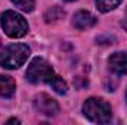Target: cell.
<instances>
[{"mask_svg":"<svg viewBox=\"0 0 127 125\" xmlns=\"http://www.w3.org/2000/svg\"><path fill=\"white\" fill-rule=\"evenodd\" d=\"M83 113L87 119L96 124H108L111 121L112 112L108 102L99 97H90L83 104Z\"/></svg>","mask_w":127,"mask_h":125,"instance_id":"6da1fadb","label":"cell"},{"mask_svg":"<svg viewBox=\"0 0 127 125\" xmlns=\"http://www.w3.org/2000/svg\"><path fill=\"white\" fill-rule=\"evenodd\" d=\"M18 122H19L18 119H9L7 121V124H18Z\"/></svg>","mask_w":127,"mask_h":125,"instance_id":"4fadbf2b","label":"cell"},{"mask_svg":"<svg viewBox=\"0 0 127 125\" xmlns=\"http://www.w3.org/2000/svg\"><path fill=\"white\" fill-rule=\"evenodd\" d=\"M64 15H65V12H64L61 7H58V6H55V7H52V9H49L47 12H46V15H44V19H46V22H50V21H58V19H61Z\"/></svg>","mask_w":127,"mask_h":125,"instance_id":"8fae6325","label":"cell"},{"mask_svg":"<svg viewBox=\"0 0 127 125\" xmlns=\"http://www.w3.org/2000/svg\"><path fill=\"white\" fill-rule=\"evenodd\" d=\"M123 25L127 28V12H126V18H124V22H123Z\"/></svg>","mask_w":127,"mask_h":125,"instance_id":"5bb4252c","label":"cell"},{"mask_svg":"<svg viewBox=\"0 0 127 125\" xmlns=\"http://www.w3.org/2000/svg\"><path fill=\"white\" fill-rule=\"evenodd\" d=\"M16 90V84L12 77L0 75V96L1 97H12Z\"/></svg>","mask_w":127,"mask_h":125,"instance_id":"ba28073f","label":"cell"},{"mask_svg":"<svg viewBox=\"0 0 127 125\" xmlns=\"http://www.w3.org/2000/svg\"><path fill=\"white\" fill-rule=\"evenodd\" d=\"M126 99H127V96H126Z\"/></svg>","mask_w":127,"mask_h":125,"instance_id":"2e32d148","label":"cell"},{"mask_svg":"<svg viewBox=\"0 0 127 125\" xmlns=\"http://www.w3.org/2000/svg\"><path fill=\"white\" fill-rule=\"evenodd\" d=\"M109 68L112 72L118 75H126L127 74V53L126 52H117L109 56L108 59Z\"/></svg>","mask_w":127,"mask_h":125,"instance_id":"8992f818","label":"cell"},{"mask_svg":"<svg viewBox=\"0 0 127 125\" xmlns=\"http://www.w3.org/2000/svg\"><path fill=\"white\" fill-rule=\"evenodd\" d=\"M0 24H1V28L4 30V32L12 38L24 37L28 31V24L24 19V16H21L19 13H16L13 10H6L4 13H1Z\"/></svg>","mask_w":127,"mask_h":125,"instance_id":"3957f363","label":"cell"},{"mask_svg":"<svg viewBox=\"0 0 127 125\" xmlns=\"http://www.w3.org/2000/svg\"><path fill=\"white\" fill-rule=\"evenodd\" d=\"M12 3L24 12H31L34 9V0H12Z\"/></svg>","mask_w":127,"mask_h":125,"instance_id":"7c38bea8","label":"cell"},{"mask_svg":"<svg viewBox=\"0 0 127 125\" xmlns=\"http://www.w3.org/2000/svg\"><path fill=\"white\" fill-rule=\"evenodd\" d=\"M30 56V47L22 43L7 46L0 55V65L6 69H16L27 62Z\"/></svg>","mask_w":127,"mask_h":125,"instance_id":"7a4b0ae2","label":"cell"},{"mask_svg":"<svg viewBox=\"0 0 127 125\" xmlns=\"http://www.w3.org/2000/svg\"><path fill=\"white\" fill-rule=\"evenodd\" d=\"M120 3H121V0H96V6L100 12H109V10L115 9Z\"/></svg>","mask_w":127,"mask_h":125,"instance_id":"9c48e42d","label":"cell"},{"mask_svg":"<svg viewBox=\"0 0 127 125\" xmlns=\"http://www.w3.org/2000/svg\"><path fill=\"white\" fill-rule=\"evenodd\" d=\"M96 24V18L87 10H80L72 18V25L77 30H87Z\"/></svg>","mask_w":127,"mask_h":125,"instance_id":"52a82bcc","label":"cell"},{"mask_svg":"<svg viewBox=\"0 0 127 125\" xmlns=\"http://www.w3.org/2000/svg\"><path fill=\"white\" fill-rule=\"evenodd\" d=\"M49 85H50L56 93H59V94H65V93H66V90H68L66 83L64 81L61 77H58V75H55V77L52 78V81L49 83Z\"/></svg>","mask_w":127,"mask_h":125,"instance_id":"30bf717a","label":"cell"},{"mask_svg":"<svg viewBox=\"0 0 127 125\" xmlns=\"http://www.w3.org/2000/svg\"><path fill=\"white\" fill-rule=\"evenodd\" d=\"M34 107L37 112L46 115V116H55L59 112V104L55 99H52L47 94H38L34 99Z\"/></svg>","mask_w":127,"mask_h":125,"instance_id":"5b68a950","label":"cell"},{"mask_svg":"<svg viewBox=\"0 0 127 125\" xmlns=\"http://www.w3.org/2000/svg\"><path fill=\"white\" fill-rule=\"evenodd\" d=\"M65 1H72V0H65Z\"/></svg>","mask_w":127,"mask_h":125,"instance_id":"9a60e30c","label":"cell"},{"mask_svg":"<svg viewBox=\"0 0 127 125\" xmlns=\"http://www.w3.org/2000/svg\"><path fill=\"white\" fill-rule=\"evenodd\" d=\"M53 77H55L53 68L50 66V63L47 62V61H44L43 58H35L28 65L27 80L30 83H32V84H38V83H47L49 84Z\"/></svg>","mask_w":127,"mask_h":125,"instance_id":"277c9868","label":"cell"}]
</instances>
